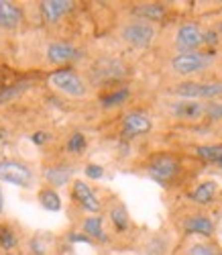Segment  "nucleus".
<instances>
[{
    "mask_svg": "<svg viewBox=\"0 0 222 255\" xmlns=\"http://www.w3.org/2000/svg\"><path fill=\"white\" fill-rule=\"evenodd\" d=\"M192 163L188 157L175 155L171 151H159L149 155V159L143 163L145 174L157 182L163 188H175L182 186V182H186L192 176Z\"/></svg>",
    "mask_w": 222,
    "mask_h": 255,
    "instance_id": "f257e3e1",
    "label": "nucleus"
},
{
    "mask_svg": "<svg viewBox=\"0 0 222 255\" xmlns=\"http://www.w3.org/2000/svg\"><path fill=\"white\" fill-rule=\"evenodd\" d=\"M216 66V57L210 51H192V53H177L171 55L167 61V72L169 76L180 80H198V78H208L210 70Z\"/></svg>",
    "mask_w": 222,
    "mask_h": 255,
    "instance_id": "f03ea898",
    "label": "nucleus"
},
{
    "mask_svg": "<svg viewBox=\"0 0 222 255\" xmlns=\"http://www.w3.org/2000/svg\"><path fill=\"white\" fill-rule=\"evenodd\" d=\"M171 98L186 100H222V80L220 78H198V80H180L173 82L165 90Z\"/></svg>",
    "mask_w": 222,
    "mask_h": 255,
    "instance_id": "7ed1b4c3",
    "label": "nucleus"
},
{
    "mask_svg": "<svg viewBox=\"0 0 222 255\" xmlns=\"http://www.w3.org/2000/svg\"><path fill=\"white\" fill-rule=\"evenodd\" d=\"M118 39L122 43H126L128 47L147 49L155 43V39H157V25H153L149 20L139 18V16H130L118 27Z\"/></svg>",
    "mask_w": 222,
    "mask_h": 255,
    "instance_id": "20e7f679",
    "label": "nucleus"
},
{
    "mask_svg": "<svg viewBox=\"0 0 222 255\" xmlns=\"http://www.w3.org/2000/svg\"><path fill=\"white\" fill-rule=\"evenodd\" d=\"M47 84L55 92L68 98L82 100L90 96V84H88V80H84V76L72 68H61V70L51 72L47 78Z\"/></svg>",
    "mask_w": 222,
    "mask_h": 255,
    "instance_id": "39448f33",
    "label": "nucleus"
},
{
    "mask_svg": "<svg viewBox=\"0 0 222 255\" xmlns=\"http://www.w3.org/2000/svg\"><path fill=\"white\" fill-rule=\"evenodd\" d=\"M204 29L198 23H182L177 25V29L173 31L171 37V47H173V55L177 53H192V51H200L206 43H204Z\"/></svg>",
    "mask_w": 222,
    "mask_h": 255,
    "instance_id": "423d86ee",
    "label": "nucleus"
},
{
    "mask_svg": "<svg viewBox=\"0 0 222 255\" xmlns=\"http://www.w3.org/2000/svg\"><path fill=\"white\" fill-rule=\"evenodd\" d=\"M165 113L169 119L180 123H200L206 119V102L169 96V100H165Z\"/></svg>",
    "mask_w": 222,
    "mask_h": 255,
    "instance_id": "0eeeda50",
    "label": "nucleus"
},
{
    "mask_svg": "<svg viewBox=\"0 0 222 255\" xmlns=\"http://www.w3.org/2000/svg\"><path fill=\"white\" fill-rule=\"evenodd\" d=\"M175 227L180 229L184 235H200V237H214L216 225L214 221L202 210H184L180 217L175 219Z\"/></svg>",
    "mask_w": 222,
    "mask_h": 255,
    "instance_id": "6e6552de",
    "label": "nucleus"
},
{
    "mask_svg": "<svg viewBox=\"0 0 222 255\" xmlns=\"http://www.w3.org/2000/svg\"><path fill=\"white\" fill-rule=\"evenodd\" d=\"M126 76V66L122 59L116 57H100L90 68V78L94 84H106V86H116Z\"/></svg>",
    "mask_w": 222,
    "mask_h": 255,
    "instance_id": "1a4fd4ad",
    "label": "nucleus"
},
{
    "mask_svg": "<svg viewBox=\"0 0 222 255\" xmlns=\"http://www.w3.org/2000/svg\"><path fill=\"white\" fill-rule=\"evenodd\" d=\"M153 117L145 111H130L122 117L120 123V137L122 139H137L149 135L153 131Z\"/></svg>",
    "mask_w": 222,
    "mask_h": 255,
    "instance_id": "9d476101",
    "label": "nucleus"
},
{
    "mask_svg": "<svg viewBox=\"0 0 222 255\" xmlns=\"http://www.w3.org/2000/svg\"><path fill=\"white\" fill-rule=\"evenodd\" d=\"M0 180L12 184V186H20V188H31L33 184V172L31 167L23 161L16 159H2L0 161Z\"/></svg>",
    "mask_w": 222,
    "mask_h": 255,
    "instance_id": "9b49d317",
    "label": "nucleus"
},
{
    "mask_svg": "<svg viewBox=\"0 0 222 255\" xmlns=\"http://www.w3.org/2000/svg\"><path fill=\"white\" fill-rule=\"evenodd\" d=\"M72 198L76 200V204L84 212H90V215H98V212H102V208H104L102 200L96 196V192L84 180H74V184H72Z\"/></svg>",
    "mask_w": 222,
    "mask_h": 255,
    "instance_id": "f8f14e48",
    "label": "nucleus"
},
{
    "mask_svg": "<svg viewBox=\"0 0 222 255\" xmlns=\"http://www.w3.org/2000/svg\"><path fill=\"white\" fill-rule=\"evenodd\" d=\"M106 219H108L110 225H112L116 235H126V233L130 231L128 210H126V206L118 198L108 200V204H106Z\"/></svg>",
    "mask_w": 222,
    "mask_h": 255,
    "instance_id": "ddd939ff",
    "label": "nucleus"
},
{
    "mask_svg": "<svg viewBox=\"0 0 222 255\" xmlns=\"http://www.w3.org/2000/svg\"><path fill=\"white\" fill-rule=\"evenodd\" d=\"M218 192H220V186L216 180H204L196 184L190 192H188V198L194 206H210L216 202L218 198Z\"/></svg>",
    "mask_w": 222,
    "mask_h": 255,
    "instance_id": "4468645a",
    "label": "nucleus"
},
{
    "mask_svg": "<svg viewBox=\"0 0 222 255\" xmlns=\"http://www.w3.org/2000/svg\"><path fill=\"white\" fill-rule=\"evenodd\" d=\"M139 251L143 255H169L171 239H169V235H165V233H161V231L149 233V235L143 239Z\"/></svg>",
    "mask_w": 222,
    "mask_h": 255,
    "instance_id": "2eb2a0df",
    "label": "nucleus"
},
{
    "mask_svg": "<svg viewBox=\"0 0 222 255\" xmlns=\"http://www.w3.org/2000/svg\"><path fill=\"white\" fill-rule=\"evenodd\" d=\"M72 10H74V2H70V0H45V2H41V14L49 25L59 23Z\"/></svg>",
    "mask_w": 222,
    "mask_h": 255,
    "instance_id": "dca6fc26",
    "label": "nucleus"
},
{
    "mask_svg": "<svg viewBox=\"0 0 222 255\" xmlns=\"http://www.w3.org/2000/svg\"><path fill=\"white\" fill-rule=\"evenodd\" d=\"M74 176V165L70 163H55V165H47L43 169V178L49 184V188H61L65 186Z\"/></svg>",
    "mask_w": 222,
    "mask_h": 255,
    "instance_id": "f3484780",
    "label": "nucleus"
},
{
    "mask_svg": "<svg viewBox=\"0 0 222 255\" xmlns=\"http://www.w3.org/2000/svg\"><path fill=\"white\" fill-rule=\"evenodd\" d=\"M80 57H82L80 49H76L70 43H63V41H55V43H51L47 47V59L51 63H70Z\"/></svg>",
    "mask_w": 222,
    "mask_h": 255,
    "instance_id": "a211bd4d",
    "label": "nucleus"
},
{
    "mask_svg": "<svg viewBox=\"0 0 222 255\" xmlns=\"http://www.w3.org/2000/svg\"><path fill=\"white\" fill-rule=\"evenodd\" d=\"M82 231H84V235H88L94 243H108L110 237H108V233L104 229V219L100 215H92V217H86L82 221Z\"/></svg>",
    "mask_w": 222,
    "mask_h": 255,
    "instance_id": "6ab92c4d",
    "label": "nucleus"
},
{
    "mask_svg": "<svg viewBox=\"0 0 222 255\" xmlns=\"http://www.w3.org/2000/svg\"><path fill=\"white\" fill-rule=\"evenodd\" d=\"M132 16L145 18V20H149V23L157 25L167 16V8L161 2H143V4L132 6Z\"/></svg>",
    "mask_w": 222,
    "mask_h": 255,
    "instance_id": "aec40b11",
    "label": "nucleus"
},
{
    "mask_svg": "<svg viewBox=\"0 0 222 255\" xmlns=\"http://www.w3.org/2000/svg\"><path fill=\"white\" fill-rule=\"evenodd\" d=\"M128 98H130V88L116 84V86H110V90L100 96V106L102 109H116V106L128 102Z\"/></svg>",
    "mask_w": 222,
    "mask_h": 255,
    "instance_id": "412c9836",
    "label": "nucleus"
},
{
    "mask_svg": "<svg viewBox=\"0 0 222 255\" xmlns=\"http://www.w3.org/2000/svg\"><path fill=\"white\" fill-rule=\"evenodd\" d=\"M23 20V10L14 2L8 0H0V27L2 29H16Z\"/></svg>",
    "mask_w": 222,
    "mask_h": 255,
    "instance_id": "4be33fe9",
    "label": "nucleus"
},
{
    "mask_svg": "<svg viewBox=\"0 0 222 255\" xmlns=\"http://www.w3.org/2000/svg\"><path fill=\"white\" fill-rule=\"evenodd\" d=\"M194 155L204 159V161H210V163H222V143H216V145H196L194 147Z\"/></svg>",
    "mask_w": 222,
    "mask_h": 255,
    "instance_id": "5701e85b",
    "label": "nucleus"
},
{
    "mask_svg": "<svg viewBox=\"0 0 222 255\" xmlns=\"http://www.w3.org/2000/svg\"><path fill=\"white\" fill-rule=\"evenodd\" d=\"M37 198H39V204L45 208V210L57 212V210L61 208V198H59V194L55 192V188H49V186L41 188L39 194H37Z\"/></svg>",
    "mask_w": 222,
    "mask_h": 255,
    "instance_id": "b1692460",
    "label": "nucleus"
},
{
    "mask_svg": "<svg viewBox=\"0 0 222 255\" xmlns=\"http://www.w3.org/2000/svg\"><path fill=\"white\" fill-rule=\"evenodd\" d=\"M86 147H88L86 135L80 133V131H76V133L70 135L68 143H65V151H68L70 155H82V153L86 151Z\"/></svg>",
    "mask_w": 222,
    "mask_h": 255,
    "instance_id": "393cba45",
    "label": "nucleus"
},
{
    "mask_svg": "<svg viewBox=\"0 0 222 255\" xmlns=\"http://www.w3.org/2000/svg\"><path fill=\"white\" fill-rule=\"evenodd\" d=\"M186 255H222L220 249L210 241H196L188 247Z\"/></svg>",
    "mask_w": 222,
    "mask_h": 255,
    "instance_id": "a878e982",
    "label": "nucleus"
},
{
    "mask_svg": "<svg viewBox=\"0 0 222 255\" xmlns=\"http://www.w3.org/2000/svg\"><path fill=\"white\" fill-rule=\"evenodd\" d=\"M18 245V237L16 233L8 227V225H0V247H2L4 251H10Z\"/></svg>",
    "mask_w": 222,
    "mask_h": 255,
    "instance_id": "bb28decb",
    "label": "nucleus"
},
{
    "mask_svg": "<svg viewBox=\"0 0 222 255\" xmlns=\"http://www.w3.org/2000/svg\"><path fill=\"white\" fill-rule=\"evenodd\" d=\"M206 121L222 123V100H210V102H206Z\"/></svg>",
    "mask_w": 222,
    "mask_h": 255,
    "instance_id": "cd10ccee",
    "label": "nucleus"
},
{
    "mask_svg": "<svg viewBox=\"0 0 222 255\" xmlns=\"http://www.w3.org/2000/svg\"><path fill=\"white\" fill-rule=\"evenodd\" d=\"M29 88V82H20V84H14L12 88H6L4 92H0V102H6V100H12L16 96H20L25 90Z\"/></svg>",
    "mask_w": 222,
    "mask_h": 255,
    "instance_id": "c85d7f7f",
    "label": "nucleus"
},
{
    "mask_svg": "<svg viewBox=\"0 0 222 255\" xmlns=\"http://www.w3.org/2000/svg\"><path fill=\"white\" fill-rule=\"evenodd\" d=\"M84 174H86V178H90V180H102L104 178V167L98 165V163H88L84 167Z\"/></svg>",
    "mask_w": 222,
    "mask_h": 255,
    "instance_id": "c756f323",
    "label": "nucleus"
},
{
    "mask_svg": "<svg viewBox=\"0 0 222 255\" xmlns=\"http://www.w3.org/2000/svg\"><path fill=\"white\" fill-rule=\"evenodd\" d=\"M47 139H49V135H47V133H43V131H39V133H35V135L31 137V141H33L35 145H43Z\"/></svg>",
    "mask_w": 222,
    "mask_h": 255,
    "instance_id": "7c9ffc66",
    "label": "nucleus"
},
{
    "mask_svg": "<svg viewBox=\"0 0 222 255\" xmlns=\"http://www.w3.org/2000/svg\"><path fill=\"white\" fill-rule=\"evenodd\" d=\"M4 210V194H2V188H0V215H2Z\"/></svg>",
    "mask_w": 222,
    "mask_h": 255,
    "instance_id": "2f4dec72",
    "label": "nucleus"
},
{
    "mask_svg": "<svg viewBox=\"0 0 222 255\" xmlns=\"http://www.w3.org/2000/svg\"><path fill=\"white\" fill-rule=\"evenodd\" d=\"M216 33L222 37V20H218V25H216Z\"/></svg>",
    "mask_w": 222,
    "mask_h": 255,
    "instance_id": "473e14b6",
    "label": "nucleus"
},
{
    "mask_svg": "<svg viewBox=\"0 0 222 255\" xmlns=\"http://www.w3.org/2000/svg\"><path fill=\"white\" fill-rule=\"evenodd\" d=\"M220 167H222V163H220Z\"/></svg>",
    "mask_w": 222,
    "mask_h": 255,
    "instance_id": "72a5a7b5",
    "label": "nucleus"
}]
</instances>
